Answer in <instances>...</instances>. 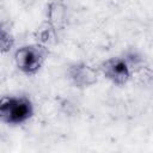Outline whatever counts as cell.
<instances>
[{"mask_svg": "<svg viewBox=\"0 0 153 153\" xmlns=\"http://www.w3.org/2000/svg\"><path fill=\"white\" fill-rule=\"evenodd\" d=\"M56 31L49 23L44 22L35 32V38L37 41V43L43 44V45H48L50 43H54L56 41Z\"/></svg>", "mask_w": 153, "mask_h": 153, "instance_id": "obj_6", "label": "cell"}, {"mask_svg": "<svg viewBox=\"0 0 153 153\" xmlns=\"http://www.w3.org/2000/svg\"><path fill=\"white\" fill-rule=\"evenodd\" d=\"M67 74L71 82L78 88L91 87L98 81V72L85 62H75L71 65Z\"/></svg>", "mask_w": 153, "mask_h": 153, "instance_id": "obj_4", "label": "cell"}, {"mask_svg": "<svg viewBox=\"0 0 153 153\" xmlns=\"http://www.w3.org/2000/svg\"><path fill=\"white\" fill-rule=\"evenodd\" d=\"M33 115L32 102L25 96H4L0 98V122L12 126L23 124Z\"/></svg>", "mask_w": 153, "mask_h": 153, "instance_id": "obj_1", "label": "cell"}, {"mask_svg": "<svg viewBox=\"0 0 153 153\" xmlns=\"http://www.w3.org/2000/svg\"><path fill=\"white\" fill-rule=\"evenodd\" d=\"M48 54V47L43 44H26L14 51V62L20 72L26 75H33L42 68Z\"/></svg>", "mask_w": 153, "mask_h": 153, "instance_id": "obj_2", "label": "cell"}, {"mask_svg": "<svg viewBox=\"0 0 153 153\" xmlns=\"http://www.w3.org/2000/svg\"><path fill=\"white\" fill-rule=\"evenodd\" d=\"M99 71L104 78L117 86L127 84L133 74L126 59L121 56H114L104 60L99 66Z\"/></svg>", "mask_w": 153, "mask_h": 153, "instance_id": "obj_3", "label": "cell"}, {"mask_svg": "<svg viewBox=\"0 0 153 153\" xmlns=\"http://www.w3.org/2000/svg\"><path fill=\"white\" fill-rule=\"evenodd\" d=\"M14 44V38L11 32L0 25V53H7L12 49Z\"/></svg>", "mask_w": 153, "mask_h": 153, "instance_id": "obj_7", "label": "cell"}, {"mask_svg": "<svg viewBox=\"0 0 153 153\" xmlns=\"http://www.w3.org/2000/svg\"><path fill=\"white\" fill-rule=\"evenodd\" d=\"M67 6L60 0H54L47 6L45 22L49 23L55 30L62 29L67 22Z\"/></svg>", "mask_w": 153, "mask_h": 153, "instance_id": "obj_5", "label": "cell"}]
</instances>
